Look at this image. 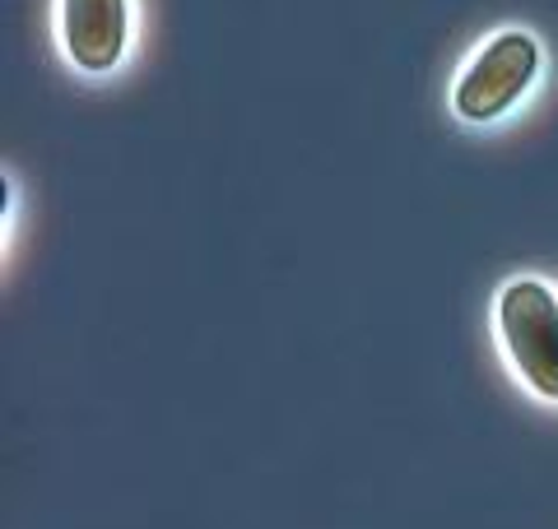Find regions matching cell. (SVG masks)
I'll use <instances>...</instances> for the list:
<instances>
[{
  "label": "cell",
  "mask_w": 558,
  "mask_h": 529,
  "mask_svg": "<svg viewBox=\"0 0 558 529\" xmlns=\"http://www.w3.org/2000/svg\"><path fill=\"white\" fill-rule=\"evenodd\" d=\"M498 334L531 391L558 404V297L539 279H517L498 297Z\"/></svg>",
  "instance_id": "cell-1"
},
{
  "label": "cell",
  "mask_w": 558,
  "mask_h": 529,
  "mask_svg": "<svg viewBox=\"0 0 558 529\" xmlns=\"http://www.w3.org/2000/svg\"><path fill=\"white\" fill-rule=\"evenodd\" d=\"M535 70H539V47L531 33L508 28V33H498V38H488L457 79V94H451L457 116L475 121V126L498 121L535 84Z\"/></svg>",
  "instance_id": "cell-2"
},
{
  "label": "cell",
  "mask_w": 558,
  "mask_h": 529,
  "mask_svg": "<svg viewBox=\"0 0 558 529\" xmlns=\"http://www.w3.org/2000/svg\"><path fill=\"white\" fill-rule=\"evenodd\" d=\"M126 0H61V42L65 57L89 75H108L126 51Z\"/></svg>",
  "instance_id": "cell-3"
}]
</instances>
